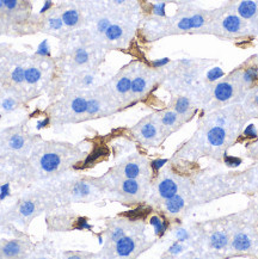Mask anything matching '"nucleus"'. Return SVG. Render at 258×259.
<instances>
[{
	"mask_svg": "<svg viewBox=\"0 0 258 259\" xmlns=\"http://www.w3.org/2000/svg\"><path fill=\"white\" fill-rule=\"evenodd\" d=\"M238 15L244 20H252L258 14V5L254 0H243L238 5Z\"/></svg>",
	"mask_w": 258,
	"mask_h": 259,
	"instance_id": "f257e3e1",
	"label": "nucleus"
},
{
	"mask_svg": "<svg viewBox=\"0 0 258 259\" xmlns=\"http://www.w3.org/2000/svg\"><path fill=\"white\" fill-rule=\"evenodd\" d=\"M60 166V158L55 153H47L41 159V167L43 171L53 172L58 170Z\"/></svg>",
	"mask_w": 258,
	"mask_h": 259,
	"instance_id": "f03ea898",
	"label": "nucleus"
},
{
	"mask_svg": "<svg viewBox=\"0 0 258 259\" xmlns=\"http://www.w3.org/2000/svg\"><path fill=\"white\" fill-rule=\"evenodd\" d=\"M134 246L135 244L133 239L128 238V236H122L121 239L116 241V251L121 257H128L133 252Z\"/></svg>",
	"mask_w": 258,
	"mask_h": 259,
	"instance_id": "7ed1b4c3",
	"label": "nucleus"
},
{
	"mask_svg": "<svg viewBox=\"0 0 258 259\" xmlns=\"http://www.w3.org/2000/svg\"><path fill=\"white\" fill-rule=\"evenodd\" d=\"M207 139H208L209 144H212L213 146H221L226 139L225 129L220 127V125L212 128L208 132V134H207Z\"/></svg>",
	"mask_w": 258,
	"mask_h": 259,
	"instance_id": "20e7f679",
	"label": "nucleus"
},
{
	"mask_svg": "<svg viewBox=\"0 0 258 259\" xmlns=\"http://www.w3.org/2000/svg\"><path fill=\"white\" fill-rule=\"evenodd\" d=\"M214 96L218 100L226 102V100H228L229 98L233 96V86L228 83L219 84L215 87V91H214Z\"/></svg>",
	"mask_w": 258,
	"mask_h": 259,
	"instance_id": "39448f33",
	"label": "nucleus"
},
{
	"mask_svg": "<svg viewBox=\"0 0 258 259\" xmlns=\"http://www.w3.org/2000/svg\"><path fill=\"white\" fill-rule=\"evenodd\" d=\"M159 194L162 197L170 198L177 194V184L172 179H164L158 186Z\"/></svg>",
	"mask_w": 258,
	"mask_h": 259,
	"instance_id": "423d86ee",
	"label": "nucleus"
},
{
	"mask_svg": "<svg viewBox=\"0 0 258 259\" xmlns=\"http://www.w3.org/2000/svg\"><path fill=\"white\" fill-rule=\"evenodd\" d=\"M223 28H225L226 31H228V33L231 34H235V33H239V31L241 30V28H243V23H241L240 21V17H238V16H228V17H226L225 20H223Z\"/></svg>",
	"mask_w": 258,
	"mask_h": 259,
	"instance_id": "0eeeda50",
	"label": "nucleus"
},
{
	"mask_svg": "<svg viewBox=\"0 0 258 259\" xmlns=\"http://www.w3.org/2000/svg\"><path fill=\"white\" fill-rule=\"evenodd\" d=\"M165 207H166V209H168V211H170V213L176 214L183 209L184 200L181 197V196L174 195L172 197L166 198Z\"/></svg>",
	"mask_w": 258,
	"mask_h": 259,
	"instance_id": "6e6552de",
	"label": "nucleus"
},
{
	"mask_svg": "<svg viewBox=\"0 0 258 259\" xmlns=\"http://www.w3.org/2000/svg\"><path fill=\"white\" fill-rule=\"evenodd\" d=\"M20 253H21V245H20V242L16 241V240L8 241L2 247L3 257H9V258L17 257Z\"/></svg>",
	"mask_w": 258,
	"mask_h": 259,
	"instance_id": "1a4fd4ad",
	"label": "nucleus"
},
{
	"mask_svg": "<svg viewBox=\"0 0 258 259\" xmlns=\"http://www.w3.org/2000/svg\"><path fill=\"white\" fill-rule=\"evenodd\" d=\"M233 247L238 251H246L251 247V240L246 234H237L233 239Z\"/></svg>",
	"mask_w": 258,
	"mask_h": 259,
	"instance_id": "9d476101",
	"label": "nucleus"
},
{
	"mask_svg": "<svg viewBox=\"0 0 258 259\" xmlns=\"http://www.w3.org/2000/svg\"><path fill=\"white\" fill-rule=\"evenodd\" d=\"M227 242H228L227 235L221 232L215 233V234H213L212 238H210V246L216 249L223 248L226 245H227Z\"/></svg>",
	"mask_w": 258,
	"mask_h": 259,
	"instance_id": "9b49d317",
	"label": "nucleus"
},
{
	"mask_svg": "<svg viewBox=\"0 0 258 259\" xmlns=\"http://www.w3.org/2000/svg\"><path fill=\"white\" fill-rule=\"evenodd\" d=\"M150 223L153 226L154 232H156L157 235H163L168 229V223L165 222L164 220L160 219L159 216H152L150 220Z\"/></svg>",
	"mask_w": 258,
	"mask_h": 259,
	"instance_id": "f8f14e48",
	"label": "nucleus"
},
{
	"mask_svg": "<svg viewBox=\"0 0 258 259\" xmlns=\"http://www.w3.org/2000/svg\"><path fill=\"white\" fill-rule=\"evenodd\" d=\"M241 79L246 85H251L254 81L258 80V67L252 66V67H248L243 72Z\"/></svg>",
	"mask_w": 258,
	"mask_h": 259,
	"instance_id": "ddd939ff",
	"label": "nucleus"
},
{
	"mask_svg": "<svg viewBox=\"0 0 258 259\" xmlns=\"http://www.w3.org/2000/svg\"><path fill=\"white\" fill-rule=\"evenodd\" d=\"M62 22L67 27H74L79 22V14L75 10H68L62 15Z\"/></svg>",
	"mask_w": 258,
	"mask_h": 259,
	"instance_id": "4468645a",
	"label": "nucleus"
},
{
	"mask_svg": "<svg viewBox=\"0 0 258 259\" xmlns=\"http://www.w3.org/2000/svg\"><path fill=\"white\" fill-rule=\"evenodd\" d=\"M122 190L128 195H135L138 190H139V184H138V182L135 181V179L128 178L127 181H124L123 184H122Z\"/></svg>",
	"mask_w": 258,
	"mask_h": 259,
	"instance_id": "2eb2a0df",
	"label": "nucleus"
},
{
	"mask_svg": "<svg viewBox=\"0 0 258 259\" xmlns=\"http://www.w3.org/2000/svg\"><path fill=\"white\" fill-rule=\"evenodd\" d=\"M41 78V72L35 67L25 69V81L28 84H36Z\"/></svg>",
	"mask_w": 258,
	"mask_h": 259,
	"instance_id": "dca6fc26",
	"label": "nucleus"
},
{
	"mask_svg": "<svg viewBox=\"0 0 258 259\" xmlns=\"http://www.w3.org/2000/svg\"><path fill=\"white\" fill-rule=\"evenodd\" d=\"M105 36L106 39L110 40V41H115L119 39V37L122 36V34H123V30H122L121 27H118V25H110L108 28V30L105 31Z\"/></svg>",
	"mask_w": 258,
	"mask_h": 259,
	"instance_id": "f3484780",
	"label": "nucleus"
},
{
	"mask_svg": "<svg viewBox=\"0 0 258 259\" xmlns=\"http://www.w3.org/2000/svg\"><path fill=\"white\" fill-rule=\"evenodd\" d=\"M87 108V100L84 99V98H75V99L72 102V110L77 113H84L86 112Z\"/></svg>",
	"mask_w": 258,
	"mask_h": 259,
	"instance_id": "a211bd4d",
	"label": "nucleus"
},
{
	"mask_svg": "<svg viewBox=\"0 0 258 259\" xmlns=\"http://www.w3.org/2000/svg\"><path fill=\"white\" fill-rule=\"evenodd\" d=\"M124 175H125V177H127V178L135 179L138 176L140 175L139 165H138V164H134V163L128 164V165L124 167Z\"/></svg>",
	"mask_w": 258,
	"mask_h": 259,
	"instance_id": "6ab92c4d",
	"label": "nucleus"
},
{
	"mask_svg": "<svg viewBox=\"0 0 258 259\" xmlns=\"http://www.w3.org/2000/svg\"><path fill=\"white\" fill-rule=\"evenodd\" d=\"M72 192L77 197H84V196H87L90 194V186L85 184V183H78V184L74 185Z\"/></svg>",
	"mask_w": 258,
	"mask_h": 259,
	"instance_id": "aec40b11",
	"label": "nucleus"
},
{
	"mask_svg": "<svg viewBox=\"0 0 258 259\" xmlns=\"http://www.w3.org/2000/svg\"><path fill=\"white\" fill-rule=\"evenodd\" d=\"M189 106H190V103H189V99L185 97H179L177 102L175 104V109L177 113H185L188 111Z\"/></svg>",
	"mask_w": 258,
	"mask_h": 259,
	"instance_id": "412c9836",
	"label": "nucleus"
},
{
	"mask_svg": "<svg viewBox=\"0 0 258 259\" xmlns=\"http://www.w3.org/2000/svg\"><path fill=\"white\" fill-rule=\"evenodd\" d=\"M145 87H146V80H145L144 78L138 77L132 81V87H131L132 92L141 93L145 90Z\"/></svg>",
	"mask_w": 258,
	"mask_h": 259,
	"instance_id": "4be33fe9",
	"label": "nucleus"
},
{
	"mask_svg": "<svg viewBox=\"0 0 258 259\" xmlns=\"http://www.w3.org/2000/svg\"><path fill=\"white\" fill-rule=\"evenodd\" d=\"M11 79L15 84H22L25 81V69L23 67H16L11 73Z\"/></svg>",
	"mask_w": 258,
	"mask_h": 259,
	"instance_id": "5701e85b",
	"label": "nucleus"
},
{
	"mask_svg": "<svg viewBox=\"0 0 258 259\" xmlns=\"http://www.w3.org/2000/svg\"><path fill=\"white\" fill-rule=\"evenodd\" d=\"M132 87V80L129 78H122L119 79L117 85H116V88L119 93H127Z\"/></svg>",
	"mask_w": 258,
	"mask_h": 259,
	"instance_id": "b1692460",
	"label": "nucleus"
},
{
	"mask_svg": "<svg viewBox=\"0 0 258 259\" xmlns=\"http://www.w3.org/2000/svg\"><path fill=\"white\" fill-rule=\"evenodd\" d=\"M141 135H143L145 139H153L157 135V129L152 123H147V124H145L143 129H141Z\"/></svg>",
	"mask_w": 258,
	"mask_h": 259,
	"instance_id": "393cba45",
	"label": "nucleus"
},
{
	"mask_svg": "<svg viewBox=\"0 0 258 259\" xmlns=\"http://www.w3.org/2000/svg\"><path fill=\"white\" fill-rule=\"evenodd\" d=\"M9 146L12 150H21L22 147L24 146V139L21 137V135H14V137L10 138L9 140Z\"/></svg>",
	"mask_w": 258,
	"mask_h": 259,
	"instance_id": "a878e982",
	"label": "nucleus"
},
{
	"mask_svg": "<svg viewBox=\"0 0 258 259\" xmlns=\"http://www.w3.org/2000/svg\"><path fill=\"white\" fill-rule=\"evenodd\" d=\"M34 210H35V204L30 201L24 202V203H22V205L20 207V211L23 216L31 215V214L34 213Z\"/></svg>",
	"mask_w": 258,
	"mask_h": 259,
	"instance_id": "bb28decb",
	"label": "nucleus"
},
{
	"mask_svg": "<svg viewBox=\"0 0 258 259\" xmlns=\"http://www.w3.org/2000/svg\"><path fill=\"white\" fill-rule=\"evenodd\" d=\"M74 60L77 64L79 65H84L86 64L87 61H89V54H87V52L85 49H78L77 52H75V55H74Z\"/></svg>",
	"mask_w": 258,
	"mask_h": 259,
	"instance_id": "cd10ccee",
	"label": "nucleus"
},
{
	"mask_svg": "<svg viewBox=\"0 0 258 259\" xmlns=\"http://www.w3.org/2000/svg\"><path fill=\"white\" fill-rule=\"evenodd\" d=\"M223 75V71L220 67H214L207 73V79L209 81H216Z\"/></svg>",
	"mask_w": 258,
	"mask_h": 259,
	"instance_id": "c85d7f7f",
	"label": "nucleus"
},
{
	"mask_svg": "<svg viewBox=\"0 0 258 259\" xmlns=\"http://www.w3.org/2000/svg\"><path fill=\"white\" fill-rule=\"evenodd\" d=\"M99 109H100V105L96 99L87 100V108H86L87 113H90V115H94V113H97L99 111Z\"/></svg>",
	"mask_w": 258,
	"mask_h": 259,
	"instance_id": "c756f323",
	"label": "nucleus"
},
{
	"mask_svg": "<svg viewBox=\"0 0 258 259\" xmlns=\"http://www.w3.org/2000/svg\"><path fill=\"white\" fill-rule=\"evenodd\" d=\"M16 100L14 99V98L11 97H8L5 98V99H3L2 102V108L5 110V111H12V110L16 109Z\"/></svg>",
	"mask_w": 258,
	"mask_h": 259,
	"instance_id": "7c9ffc66",
	"label": "nucleus"
},
{
	"mask_svg": "<svg viewBox=\"0 0 258 259\" xmlns=\"http://www.w3.org/2000/svg\"><path fill=\"white\" fill-rule=\"evenodd\" d=\"M37 55H41V56H49L50 55L48 41L45 40L40 43L39 49H37Z\"/></svg>",
	"mask_w": 258,
	"mask_h": 259,
	"instance_id": "2f4dec72",
	"label": "nucleus"
},
{
	"mask_svg": "<svg viewBox=\"0 0 258 259\" xmlns=\"http://www.w3.org/2000/svg\"><path fill=\"white\" fill-rule=\"evenodd\" d=\"M18 6H20V0H4V10L8 12L17 10Z\"/></svg>",
	"mask_w": 258,
	"mask_h": 259,
	"instance_id": "473e14b6",
	"label": "nucleus"
},
{
	"mask_svg": "<svg viewBox=\"0 0 258 259\" xmlns=\"http://www.w3.org/2000/svg\"><path fill=\"white\" fill-rule=\"evenodd\" d=\"M176 121H177V112H166L163 117V123L165 125H172Z\"/></svg>",
	"mask_w": 258,
	"mask_h": 259,
	"instance_id": "72a5a7b5",
	"label": "nucleus"
},
{
	"mask_svg": "<svg viewBox=\"0 0 258 259\" xmlns=\"http://www.w3.org/2000/svg\"><path fill=\"white\" fill-rule=\"evenodd\" d=\"M103 154H105V151L103 150V148H98V150L94 151L93 153L91 154L89 158H87L86 162H85V164H90V163H92V162H96V160L98 159V158L102 157Z\"/></svg>",
	"mask_w": 258,
	"mask_h": 259,
	"instance_id": "f704fd0d",
	"label": "nucleus"
},
{
	"mask_svg": "<svg viewBox=\"0 0 258 259\" xmlns=\"http://www.w3.org/2000/svg\"><path fill=\"white\" fill-rule=\"evenodd\" d=\"M178 28L181 30H190L193 29V22H191V18H183V20L179 21Z\"/></svg>",
	"mask_w": 258,
	"mask_h": 259,
	"instance_id": "c9c22d12",
	"label": "nucleus"
},
{
	"mask_svg": "<svg viewBox=\"0 0 258 259\" xmlns=\"http://www.w3.org/2000/svg\"><path fill=\"white\" fill-rule=\"evenodd\" d=\"M152 12L154 15L160 16V17H164V16L166 15L165 14V4H164V3H159V4L153 5Z\"/></svg>",
	"mask_w": 258,
	"mask_h": 259,
	"instance_id": "e433bc0d",
	"label": "nucleus"
},
{
	"mask_svg": "<svg viewBox=\"0 0 258 259\" xmlns=\"http://www.w3.org/2000/svg\"><path fill=\"white\" fill-rule=\"evenodd\" d=\"M62 25H64V22H62V18H50V20H49V27H50V29H53V30H59V29H61Z\"/></svg>",
	"mask_w": 258,
	"mask_h": 259,
	"instance_id": "4c0bfd02",
	"label": "nucleus"
},
{
	"mask_svg": "<svg viewBox=\"0 0 258 259\" xmlns=\"http://www.w3.org/2000/svg\"><path fill=\"white\" fill-rule=\"evenodd\" d=\"M225 164H227L228 166H232V167H237L241 164V160L239 159V158H235V157H229L226 154L225 156Z\"/></svg>",
	"mask_w": 258,
	"mask_h": 259,
	"instance_id": "58836bf2",
	"label": "nucleus"
},
{
	"mask_svg": "<svg viewBox=\"0 0 258 259\" xmlns=\"http://www.w3.org/2000/svg\"><path fill=\"white\" fill-rule=\"evenodd\" d=\"M191 18V22H193V28L197 29V28H201L204 24V18L201 15H195Z\"/></svg>",
	"mask_w": 258,
	"mask_h": 259,
	"instance_id": "ea45409f",
	"label": "nucleus"
},
{
	"mask_svg": "<svg viewBox=\"0 0 258 259\" xmlns=\"http://www.w3.org/2000/svg\"><path fill=\"white\" fill-rule=\"evenodd\" d=\"M75 228L79 229V230H83V229H91L92 227L91 225H89V222H87L86 219H84V217H80V219H78L77 221V225H75Z\"/></svg>",
	"mask_w": 258,
	"mask_h": 259,
	"instance_id": "a19ab883",
	"label": "nucleus"
},
{
	"mask_svg": "<svg viewBox=\"0 0 258 259\" xmlns=\"http://www.w3.org/2000/svg\"><path fill=\"white\" fill-rule=\"evenodd\" d=\"M110 25H111L110 24V21L106 20V18H103V20H100L98 22V24H97V29H98L99 33H105Z\"/></svg>",
	"mask_w": 258,
	"mask_h": 259,
	"instance_id": "79ce46f5",
	"label": "nucleus"
},
{
	"mask_svg": "<svg viewBox=\"0 0 258 259\" xmlns=\"http://www.w3.org/2000/svg\"><path fill=\"white\" fill-rule=\"evenodd\" d=\"M122 236H124V232L122 228H116L111 232V234H110V239L112 240V241H117L122 238Z\"/></svg>",
	"mask_w": 258,
	"mask_h": 259,
	"instance_id": "37998d69",
	"label": "nucleus"
},
{
	"mask_svg": "<svg viewBox=\"0 0 258 259\" xmlns=\"http://www.w3.org/2000/svg\"><path fill=\"white\" fill-rule=\"evenodd\" d=\"M166 163H168V160H166V159H157V160H154V162H152L151 166H152L153 171L157 172V171H159L160 167L164 166Z\"/></svg>",
	"mask_w": 258,
	"mask_h": 259,
	"instance_id": "c03bdc74",
	"label": "nucleus"
},
{
	"mask_svg": "<svg viewBox=\"0 0 258 259\" xmlns=\"http://www.w3.org/2000/svg\"><path fill=\"white\" fill-rule=\"evenodd\" d=\"M170 62V59L169 58H163V59H158V60H154L152 62V66L154 68H160L163 67V66L168 65Z\"/></svg>",
	"mask_w": 258,
	"mask_h": 259,
	"instance_id": "a18cd8bd",
	"label": "nucleus"
},
{
	"mask_svg": "<svg viewBox=\"0 0 258 259\" xmlns=\"http://www.w3.org/2000/svg\"><path fill=\"white\" fill-rule=\"evenodd\" d=\"M244 135H246V137H250V138H256L257 132H256V128H254V125L253 124L247 125L246 129L244 131Z\"/></svg>",
	"mask_w": 258,
	"mask_h": 259,
	"instance_id": "49530a36",
	"label": "nucleus"
},
{
	"mask_svg": "<svg viewBox=\"0 0 258 259\" xmlns=\"http://www.w3.org/2000/svg\"><path fill=\"white\" fill-rule=\"evenodd\" d=\"M182 249H183L182 245L179 244V242H175V244L172 245L171 247H170V252H171V253H174V254H177L182 251Z\"/></svg>",
	"mask_w": 258,
	"mask_h": 259,
	"instance_id": "de8ad7c7",
	"label": "nucleus"
},
{
	"mask_svg": "<svg viewBox=\"0 0 258 259\" xmlns=\"http://www.w3.org/2000/svg\"><path fill=\"white\" fill-rule=\"evenodd\" d=\"M188 233H187V230H184V229H179L178 232H177V239H178V241H184V240H187L188 239Z\"/></svg>",
	"mask_w": 258,
	"mask_h": 259,
	"instance_id": "09e8293b",
	"label": "nucleus"
},
{
	"mask_svg": "<svg viewBox=\"0 0 258 259\" xmlns=\"http://www.w3.org/2000/svg\"><path fill=\"white\" fill-rule=\"evenodd\" d=\"M9 188H10L9 184H5L2 186V195H0V198H2V200H4L6 196H9Z\"/></svg>",
	"mask_w": 258,
	"mask_h": 259,
	"instance_id": "8fccbe9b",
	"label": "nucleus"
},
{
	"mask_svg": "<svg viewBox=\"0 0 258 259\" xmlns=\"http://www.w3.org/2000/svg\"><path fill=\"white\" fill-rule=\"evenodd\" d=\"M52 5H53V3L52 2H50V0H47V2L45 3V5H43V8L42 9H41V14H45V12L46 11H48L49 10V9L50 8H52Z\"/></svg>",
	"mask_w": 258,
	"mask_h": 259,
	"instance_id": "3c124183",
	"label": "nucleus"
},
{
	"mask_svg": "<svg viewBox=\"0 0 258 259\" xmlns=\"http://www.w3.org/2000/svg\"><path fill=\"white\" fill-rule=\"evenodd\" d=\"M49 124V118H43L42 121H40L39 123H37V129H42L47 127V125Z\"/></svg>",
	"mask_w": 258,
	"mask_h": 259,
	"instance_id": "603ef678",
	"label": "nucleus"
},
{
	"mask_svg": "<svg viewBox=\"0 0 258 259\" xmlns=\"http://www.w3.org/2000/svg\"><path fill=\"white\" fill-rule=\"evenodd\" d=\"M93 83V77H91V75H87V77L84 78V85H86V86H89Z\"/></svg>",
	"mask_w": 258,
	"mask_h": 259,
	"instance_id": "864d4df0",
	"label": "nucleus"
},
{
	"mask_svg": "<svg viewBox=\"0 0 258 259\" xmlns=\"http://www.w3.org/2000/svg\"><path fill=\"white\" fill-rule=\"evenodd\" d=\"M216 124L220 125V127H221V125H225L226 124V118L223 117V116H221V117H219V118H216Z\"/></svg>",
	"mask_w": 258,
	"mask_h": 259,
	"instance_id": "5fc2aeb1",
	"label": "nucleus"
},
{
	"mask_svg": "<svg viewBox=\"0 0 258 259\" xmlns=\"http://www.w3.org/2000/svg\"><path fill=\"white\" fill-rule=\"evenodd\" d=\"M253 104L256 108H258V92H256L253 94Z\"/></svg>",
	"mask_w": 258,
	"mask_h": 259,
	"instance_id": "6e6d98bb",
	"label": "nucleus"
},
{
	"mask_svg": "<svg viewBox=\"0 0 258 259\" xmlns=\"http://www.w3.org/2000/svg\"><path fill=\"white\" fill-rule=\"evenodd\" d=\"M4 12V0H0V14Z\"/></svg>",
	"mask_w": 258,
	"mask_h": 259,
	"instance_id": "4d7b16f0",
	"label": "nucleus"
},
{
	"mask_svg": "<svg viewBox=\"0 0 258 259\" xmlns=\"http://www.w3.org/2000/svg\"><path fill=\"white\" fill-rule=\"evenodd\" d=\"M115 2L117 3V4H122V3L125 2V0H115Z\"/></svg>",
	"mask_w": 258,
	"mask_h": 259,
	"instance_id": "13d9d810",
	"label": "nucleus"
}]
</instances>
